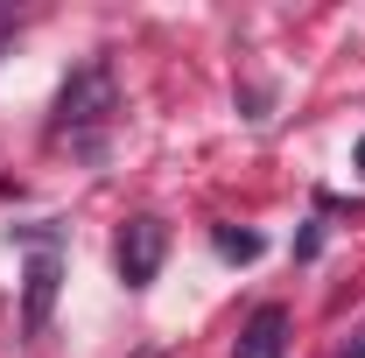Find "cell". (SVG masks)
Listing matches in <instances>:
<instances>
[{
	"label": "cell",
	"mask_w": 365,
	"mask_h": 358,
	"mask_svg": "<svg viewBox=\"0 0 365 358\" xmlns=\"http://www.w3.org/2000/svg\"><path fill=\"white\" fill-rule=\"evenodd\" d=\"M106 113H113V63L91 56L85 71L56 91V127H91V120H106Z\"/></svg>",
	"instance_id": "cell-1"
},
{
	"label": "cell",
	"mask_w": 365,
	"mask_h": 358,
	"mask_svg": "<svg viewBox=\"0 0 365 358\" xmlns=\"http://www.w3.org/2000/svg\"><path fill=\"white\" fill-rule=\"evenodd\" d=\"M162 253H169V225L162 218H134L120 232V253H113V260H120V281H127V288H148V281L162 274Z\"/></svg>",
	"instance_id": "cell-2"
},
{
	"label": "cell",
	"mask_w": 365,
	"mask_h": 358,
	"mask_svg": "<svg viewBox=\"0 0 365 358\" xmlns=\"http://www.w3.org/2000/svg\"><path fill=\"white\" fill-rule=\"evenodd\" d=\"M281 352H288V310H281V302H260V310L246 316L232 358H281Z\"/></svg>",
	"instance_id": "cell-3"
},
{
	"label": "cell",
	"mask_w": 365,
	"mask_h": 358,
	"mask_svg": "<svg viewBox=\"0 0 365 358\" xmlns=\"http://www.w3.org/2000/svg\"><path fill=\"white\" fill-rule=\"evenodd\" d=\"M56 253H36V260H29V295H21V323H29V337H36V330H43L49 323V302H56Z\"/></svg>",
	"instance_id": "cell-4"
},
{
	"label": "cell",
	"mask_w": 365,
	"mask_h": 358,
	"mask_svg": "<svg viewBox=\"0 0 365 358\" xmlns=\"http://www.w3.org/2000/svg\"><path fill=\"white\" fill-rule=\"evenodd\" d=\"M218 253H225V260H253L260 239H253V232H218Z\"/></svg>",
	"instance_id": "cell-5"
},
{
	"label": "cell",
	"mask_w": 365,
	"mask_h": 358,
	"mask_svg": "<svg viewBox=\"0 0 365 358\" xmlns=\"http://www.w3.org/2000/svg\"><path fill=\"white\" fill-rule=\"evenodd\" d=\"M337 358H365V330H359V344H344V352H337Z\"/></svg>",
	"instance_id": "cell-6"
},
{
	"label": "cell",
	"mask_w": 365,
	"mask_h": 358,
	"mask_svg": "<svg viewBox=\"0 0 365 358\" xmlns=\"http://www.w3.org/2000/svg\"><path fill=\"white\" fill-rule=\"evenodd\" d=\"M351 169H359V176H365V140H359V155H351Z\"/></svg>",
	"instance_id": "cell-7"
}]
</instances>
